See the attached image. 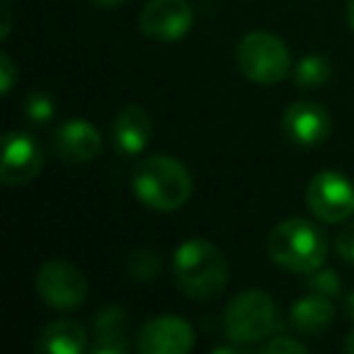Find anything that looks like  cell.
Segmentation results:
<instances>
[{
    "instance_id": "obj_10",
    "label": "cell",
    "mask_w": 354,
    "mask_h": 354,
    "mask_svg": "<svg viewBox=\"0 0 354 354\" xmlns=\"http://www.w3.org/2000/svg\"><path fill=\"white\" fill-rule=\"evenodd\" d=\"M194 347V328L180 315H156L136 335L141 354H187Z\"/></svg>"
},
{
    "instance_id": "obj_16",
    "label": "cell",
    "mask_w": 354,
    "mask_h": 354,
    "mask_svg": "<svg viewBox=\"0 0 354 354\" xmlns=\"http://www.w3.org/2000/svg\"><path fill=\"white\" fill-rule=\"evenodd\" d=\"M289 318H291V325L296 328V333L308 335V337L310 335L318 337V335H323L335 320L333 299L310 291L308 296H301V299L291 306Z\"/></svg>"
},
{
    "instance_id": "obj_19",
    "label": "cell",
    "mask_w": 354,
    "mask_h": 354,
    "mask_svg": "<svg viewBox=\"0 0 354 354\" xmlns=\"http://www.w3.org/2000/svg\"><path fill=\"white\" fill-rule=\"evenodd\" d=\"M22 112H25L27 122L30 124H49L56 114V104L54 97L49 93H41V90H35L25 97V104H22Z\"/></svg>"
},
{
    "instance_id": "obj_3",
    "label": "cell",
    "mask_w": 354,
    "mask_h": 354,
    "mask_svg": "<svg viewBox=\"0 0 354 354\" xmlns=\"http://www.w3.org/2000/svg\"><path fill=\"white\" fill-rule=\"evenodd\" d=\"M267 255L281 270L310 274L320 270L328 257V238L308 218L291 216L277 223L267 241Z\"/></svg>"
},
{
    "instance_id": "obj_12",
    "label": "cell",
    "mask_w": 354,
    "mask_h": 354,
    "mask_svg": "<svg viewBox=\"0 0 354 354\" xmlns=\"http://www.w3.org/2000/svg\"><path fill=\"white\" fill-rule=\"evenodd\" d=\"M54 153L66 162H90L102 151V136L88 119H66L51 133Z\"/></svg>"
},
{
    "instance_id": "obj_24",
    "label": "cell",
    "mask_w": 354,
    "mask_h": 354,
    "mask_svg": "<svg viewBox=\"0 0 354 354\" xmlns=\"http://www.w3.org/2000/svg\"><path fill=\"white\" fill-rule=\"evenodd\" d=\"M344 313H347L349 320H354V291H349V294L344 296Z\"/></svg>"
},
{
    "instance_id": "obj_20",
    "label": "cell",
    "mask_w": 354,
    "mask_h": 354,
    "mask_svg": "<svg viewBox=\"0 0 354 354\" xmlns=\"http://www.w3.org/2000/svg\"><path fill=\"white\" fill-rule=\"evenodd\" d=\"M306 286H308V291H313V294L337 299V296L342 294V277L335 270H323V267H320V270L306 274Z\"/></svg>"
},
{
    "instance_id": "obj_28",
    "label": "cell",
    "mask_w": 354,
    "mask_h": 354,
    "mask_svg": "<svg viewBox=\"0 0 354 354\" xmlns=\"http://www.w3.org/2000/svg\"><path fill=\"white\" fill-rule=\"evenodd\" d=\"M347 20H349V25H352V30H354V0H347Z\"/></svg>"
},
{
    "instance_id": "obj_4",
    "label": "cell",
    "mask_w": 354,
    "mask_h": 354,
    "mask_svg": "<svg viewBox=\"0 0 354 354\" xmlns=\"http://www.w3.org/2000/svg\"><path fill=\"white\" fill-rule=\"evenodd\" d=\"M279 330V313L270 294L260 289L241 291L223 310V333L243 347L260 344Z\"/></svg>"
},
{
    "instance_id": "obj_7",
    "label": "cell",
    "mask_w": 354,
    "mask_h": 354,
    "mask_svg": "<svg viewBox=\"0 0 354 354\" xmlns=\"http://www.w3.org/2000/svg\"><path fill=\"white\" fill-rule=\"evenodd\" d=\"M310 214L325 223H339L354 216V185L335 170H323L310 177L306 187Z\"/></svg>"
},
{
    "instance_id": "obj_5",
    "label": "cell",
    "mask_w": 354,
    "mask_h": 354,
    "mask_svg": "<svg viewBox=\"0 0 354 354\" xmlns=\"http://www.w3.org/2000/svg\"><path fill=\"white\" fill-rule=\"evenodd\" d=\"M236 64L248 80L257 85H277L289 75L291 54L272 32H250L236 46Z\"/></svg>"
},
{
    "instance_id": "obj_18",
    "label": "cell",
    "mask_w": 354,
    "mask_h": 354,
    "mask_svg": "<svg viewBox=\"0 0 354 354\" xmlns=\"http://www.w3.org/2000/svg\"><path fill=\"white\" fill-rule=\"evenodd\" d=\"M127 270H129V274H131L133 279L153 281V279H158V277H160V270H162L160 255H158V252H153V250H136V252H131V255H129Z\"/></svg>"
},
{
    "instance_id": "obj_6",
    "label": "cell",
    "mask_w": 354,
    "mask_h": 354,
    "mask_svg": "<svg viewBox=\"0 0 354 354\" xmlns=\"http://www.w3.org/2000/svg\"><path fill=\"white\" fill-rule=\"evenodd\" d=\"M37 294L56 310H73L88 299V281L83 272L66 260H46L37 272Z\"/></svg>"
},
{
    "instance_id": "obj_22",
    "label": "cell",
    "mask_w": 354,
    "mask_h": 354,
    "mask_svg": "<svg viewBox=\"0 0 354 354\" xmlns=\"http://www.w3.org/2000/svg\"><path fill=\"white\" fill-rule=\"evenodd\" d=\"M335 250H337L339 260L354 265V221L344 223V226L339 228L337 238H335Z\"/></svg>"
},
{
    "instance_id": "obj_21",
    "label": "cell",
    "mask_w": 354,
    "mask_h": 354,
    "mask_svg": "<svg viewBox=\"0 0 354 354\" xmlns=\"http://www.w3.org/2000/svg\"><path fill=\"white\" fill-rule=\"evenodd\" d=\"M260 352H265V354H277V352L304 354L306 344H301L299 339H294V337H286V335H274V337H270V339H265V342H262Z\"/></svg>"
},
{
    "instance_id": "obj_27",
    "label": "cell",
    "mask_w": 354,
    "mask_h": 354,
    "mask_svg": "<svg viewBox=\"0 0 354 354\" xmlns=\"http://www.w3.org/2000/svg\"><path fill=\"white\" fill-rule=\"evenodd\" d=\"M95 6H100V8H119L124 3V0H93Z\"/></svg>"
},
{
    "instance_id": "obj_26",
    "label": "cell",
    "mask_w": 354,
    "mask_h": 354,
    "mask_svg": "<svg viewBox=\"0 0 354 354\" xmlns=\"http://www.w3.org/2000/svg\"><path fill=\"white\" fill-rule=\"evenodd\" d=\"M342 349H344V352H349V354H354V330H349V335L344 337Z\"/></svg>"
},
{
    "instance_id": "obj_29",
    "label": "cell",
    "mask_w": 354,
    "mask_h": 354,
    "mask_svg": "<svg viewBox=\"0 0 354 354\" xmlns=\"http://www.w3.org/2000/svg\"><path fill=\"white\" fill-rule=\"evenodd\" d=\"M6 3H12V0H6Z\"/></svg>"
},
{
    "instance_id": "obj_15",
    "label": "cell",
    "mask_w": 354,
    "mask_h": 354,
    "mask_svg": "<svg viewBox=\"0 0 354 354\" xmlns=\"http://www.w3.org/2000/svg\"><path fill=\"white\" fill-rule=\"evenodd\" d=\"M85 349H90V335L73 318L51 320L35 342V352L41 354H83Z\"/></svg>"
},
{
    "instance_id": "obj_1",
    "label": "cell",
    "mask_w": 354,
    "mask_h": 354,
    "mask_svg": "<svg viewBox=\"0 0 354 354\" xmlns=\"http://www.w3.org/2000/svg\"><path fill=\"white\" fill-rule=\"evenodd\" d=\"M131 189L143 207L153 212H177L189 202L194 180L189 170L172 156H148L131 175Z\"/></svg>"
},
{
    "instance_id": "obj_8",
    "label": "cell",
    "mask_w": 354,
    "mask_h": 354,
    "mask_svg": "<svg viewBox=\"0 0 354 354\" xmlns=\"http://www.w3.org/2000/svg\"><path fill=\"white\" fill-rule=\"evenodd\" d=\"M44 167V153L32 133L10 131L3 136L0 153V180L8 187H20L32 183Z\"/></svg>"
},
{
    "instance_id": "obj_25",
    "label": "cell",
    "mask_w": 354,
    "mask_h": 354,
    "mask_svg": "<svg viewBox=\"0 0 354 354\" xmlns=\"http://www.w3.org/2000/svg\"><path fill=\"white\" fill-rule=\"evenodd\" d=\"M8 35H10V12L3 10V30H0V37L8 39Z\"/></svg>"
},
{
    "instance_id": "obj_13",
    "label": "cell",
    "mask_w": 354,
    "mask_h": 354,
    "mask_svg": "<svg viewBox=\"0 0 354 354\" xmlns=\"http://www.w3.org/2000/svg\"><path fill=\"white\" fill-rule=\"evenodd\" d=\"M153 138V119L143 107L129 104L114 117L112 141L122 156H138Z\"/></svg>"
},
{
    "instance_id": "obj_9",
    "label": "cell",
    "mask_w": 354,
    "mask_h": 354,
    "mask_svg": "<svg viewBox=\"0 0 354 354\" xmlns=\"http://www.w3.org/2000/svg\"><path fill=\"white\" fill-rule=\"evenodd\" d=\"M138 25L151 39L177 41L192 30L194 10L189 0H148L138 17Z\"/></svg>"
},
{
    "instance_id": "obj_17",
    "label": "cell",
    "mask_w": 354,
    "mask_h": 354,
    "mask_svg": "<svg viewBox=\"0 0 354 354\" xmlns=\"http://www.w3.org/2000/svg\"><path fill=\"white\" fill-rule=\"evenodd\" d=\"M333 78V64L320 54H308L296 64L294 83L301 90H318Z\"/></svg>"
},
{
    "instance_id": "obj_14",
    "label": "cell",
    "mask_w": 354,
    "mask_h": 354,
    "mask_svg": "<svg viewBox=\"0 0 354 354\" xmlns=\"http://www.w3.org/2000/svg\"><path fill=\"white\" fill-rule=\"evenodd\" d=\"M129 318L122 306H104L93 318V354H127L131 349L129 342Z\"/></svg>"
},
{
    "instance_id": "obj_2",
    "label": "cell",
    "mask_w": 354,
    "mask_h": 354,
    "mask_svg": "<svg viewBox=\"0 0 354 354\" xmlns=\"http://www.w3.org/2000/svg\"><path fill=\"white\" fill-rule=\"evenodd\" d=\"M175 281L187 299L214 301L228 284V260L214 243L204 238H189L172 257Z\"/></svg>"
},
{
    "instance_id": "obj_11",
    "label": "cell",
    "mask_w": 354,
    "mask_h": 354,
    "mask_svg": "<svg viewBox=\"0 0 354 354\" xmlns=\"http://www.w3.org/2000/svg\"><path fill=\"white\" fill-rule=\"evenodd\" d=\"M281 129L286 138L301 148H315L325 143V138L333 131V119L330 112L318 102L299 100L291 102L281 114Z\"/></svg>"
},
{
    "instance_id": "obj_23",
    "label": "cell",
    "mask_w": 354,
    "mask_h": 354,
    "mask_svg": "<svg viewBox=\"0 0 354 354\" xmlns=\"http://www.w3.org/2000/svg\"><path fill=\"white\" fill-rule=\"evenodd\" d=\"M17 78H20V71H17L15 61L8 54H0V93L10 95V90L15 88Z\"/></svg>"
}]
</instances>
